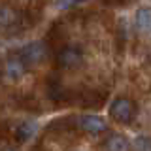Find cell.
Listing matches in <instances>:
<instances>
[{
	"mask_svg": "<svg viewBox=\"0 0 151 151\" xmlns=\"http://www.w3.org/2000/svg\"><path fill=\"white\" fill-rule=\"evenodd\" d=\"M0 151H17L15 147H12V145H6V147H2Z\"/></svg>",
	"mask_w": 151,
	"mask_h": 151,
	"instance_id": "cell-17",
	"label": "cell"
},
{
	"mask_svg": "<svg viewBox=\"0 0 151 151\" xmlns=\"http://www.w3.org/2000/svg\"><path fill=\"white\" fill-rule=\"evenodd\" d=\"M136 27L144 32H151V8H140L134 15Z\"/></svg>",
	"mask_w": 151,
	"mask_h": 151,
	"instance_id": "cell-12",
	"label": "cell"
},
{
	"mask_svg": "<svg viewBox=\"0 0 151 151\" xmlns=\"http://www.w3.org/2000/svg\"><path fill=\"white\" fill-rule=\"evenodd\" d=\"M25 72H27V66L15 53L9 55L8 59H4V63H2V79L6 83L19 81V79L25 76Z\"/></svg>",
	"mask_w": 151,
	"mask_h": 151,
	"instance_id": "cell-5",
	"label": "cell"
},
{
	"mask_svg": "<svg viewBox=\"0 0 151 151\" xmlns=\"http://www.w3.org/2000/svg\"><path fill=\"white\" fill-rule=\"evenodd\" d=\"M85 60V53L79 45L64 44L60 49L55 51V64L63 70H74L79 68Z\"/></svg>",
	"mask_w": 151,
	"mask_h": 151,
	"instance_id": "cell-2",
	"label": "cell"
},
{
	"mask_svg": "<svg viewBox=\"0 0 151 151\" xmlns=\"http://www.w3.org/2000/svg\"><path fill=\"white\" fill-rule=\"evenodd\" d=\"M28 4H30V8H36V6H40L42 2H44V0H27Z\"/></svg>",
	"mask_w": 151,
	"mask_h": 151,
	"instance_id": "cell-16",
	"label": "cell"
},
{
	"mask_svg": "<svg viewBox=\"0 0 151 151\" xmlns=\"http://www.w3.org/2000/svg\"><path fill=\"white\" fill-rule=\"evenodd\" d=\"M102 2H106V4H111V6H123V4H125L127 0H102Z\"/></svg>",
	"mask_w": 151,
	"mask_h": 151,
	"instance_id": "cell-15",
	"label": "cell"
},
{
	"mask_svg": "<svg viewBox=\"0 0 151 151\" xmlns=\"http://www.w3.org/2000/svg\"><path fill=\"white\" fill-rule=\"evenodd\" d=\"M110 117L121 125H130L136 117V104L127 96H117L110 104Z\"/></svg>",
	"mask_w": 151,
	"mask_h": 151,
	"instance_id": "cell-4",
	"label": "cell"
},
{
	"mask_svg": "<svg viewBox=\"0 0 151 151\" xmlns=\"http://www.w3.org/2000/svg\"><path fill=\"white\" fill-rule=\"evenodd\" d=\"M15 55L25 63L27 68H32V66H38L42 60L45 59L47 55V44L45 42H28L23 47H19L15 51Z\"/></svg>",
	"mask_w": 151,
	"mask_h": 151,
	"instance_id": "cell-3",
	"label": "cell"
},
{
	"mask_svg": "<svg viewBox=\"0 0 151 151\" xmlns=\"http://www.w3.org/2000/svg\"><path fill=\"white\" fill-rule=\"evenodd\" d=\"M36 8H27L17 12L13 8L0 6V34H17L27 30L28 27H34L38 15H34Z\"/></svg>",
	"mask_w": 151,
	"mask_h": 151,
	"instance_id": "cell-1",
	"label": "cell"
},
{
	"mask_svg": "<svg viewBox=\"0 0 151 151\" xmlns=\"http://www.w3.org/2000/svg\"><path fill=\"white\" fill-rule=\"evenodd\" d=\"M136 151H151V136H138L134 140Z\"/></svg>",
	"mask_w": 151,
	"mask_h": 151,
	"instance_id": "cell-13",
	"label": "cell"
},
{
	"mask_svg": "<svg viewBox=\"0 0 151 151\" xmlns=\"http://www.w3.org/2000/svg\"><path fill=\"white\" fill-rule=\"evenodd\" d=\"M76 125L83 132H87V134H102V132H106V129H108L106 121H104L100 115H94V113L79 115L78 119H76Z\"/></svg>",
	"mask_w": 151,
	"mask_h": 151,
	"instance_id": "cell-6",
	"label": "cell"
},
{
	"mask_svg": "<svg viewBox=\"0 0 151 151\" xmlns=\"http://www.w3.org/2000/svg\"><path fill=\"white\" fill-rule=\"evenodd\" d=\"M64 40H66V32H64V28L60 27V23L51 25V28L45 34V44L57 51V49H60V47L64 45Z\"/></svg>",
	"mask_w": 151,
	"mask_h": 151,
	"instance_id": "cell-8",
	"label": "cell"
},
{
	"mask_svg": "<svg viewBox=\"0 0 151 151\" xmlns=\"http://www.w3.org/2000/svg\"><path fill=\"white\" fill-rule=\"evenodd\" d=\"M104 94L98 91H83L81 94H78V102L83 108H100L104 104Z\"/></svg>",
	"mask_w": 151,
	"mask_h": 151,
	"instance_id": "cell-10",
	"label": "cell"
},
{
	"mask_svg": "<svg viewBox=\"0 0 151 151\" xmlns=\"http://www.w3.org/2000/svg\"><path fill=\"white\" fill-rule=\"evenodd\" d=\"M47 98H49L51 102H55V104H66V102L74 100V94L70 93L57 78H51L49 81H47Z\"/></svg>",
	"mask_w": 151,
	"mask_h": 151,
	"instance_id": "cell-7",
	"label": "cell"
},
{
	"mask_svg": "<svg viewBox=\"0 0 151 151\" xmlns=\"http://www.w3.org/2000/svg\"><path fill=\"white\" fill-rule=\"evenodd\" d=\"M36 130H38V125L34 121H21L15 129H13V138H15L19 144H23V142L30 140L32 136L36 134Z\"/></svg>",
	"mask_w": 151,
	"mask_h": 151,
	"instance_id": "cell-9",
	"label": "cell"
},
{
	"mask_svg": "<svg viewBox=\"0 0 151 151\" xmlns=\"http://www.w3.org/2000/svg\"><path fill=\"white\" fill-rule=\"evenodd\" d=\"M79 2H83V0H59V2H57V8H60V9H70V8L78 6Z\"/></svg>",
	"mask_w": 151,
	"mask_h": 151,
	"instance_id": "cell-14",
	"label": "cell"
},
{
	"mask_svg": "<svg viewBox=\"0 0 151 151\" xmlns=\"http://www.w3.org/2000/svg\"><path fill=\"white\" fill-rule=\"evenodd\" d=\"M130 144L123 134H111L104 142V151H129Z\"/></svg>",
	"mask_w": 151,
	"mask_h": 151,
	"instance_id": "cell-11",
	"label": "cell"
}]
</instances>
